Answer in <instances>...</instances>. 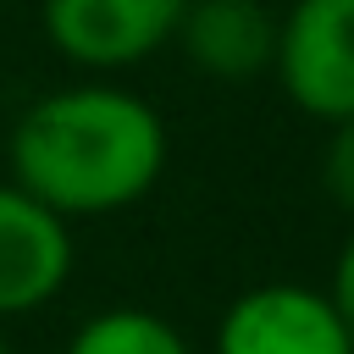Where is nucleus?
I'll list each match as a JSON object with an SVG mask.
<instances>
[{
    "label": "nucleus",
    "instance_id": "f03ea898",
    "mask_svg": "<svg viewBox=\"0 0 354 354\" xmlns=\"http://www.w3.org/2000/svg\"><path fill=\"white\" fill-rule=\"evenodd\" d=\"M271 77L310 122H354V0H293L277 11Z\"/></svg>",
    "mask_w": 354,
    "mask_h": 354
},
{
    "label": "nucleus",
    "instance_id": "7ed1b4c3",
    "mask_svg": "<svg viewBox=\"0 0 354 354\" xmlns=\"http://www.w3.org/2000/svg\"><path fill=\"white\" fill-rule=\"evenodd\" d=\"M188 0H39L50 50L94 77L149 61L177 39Z\"/></svg>",
    "mask_w": 354,
    "mask_h": 354
},
{
    "label": "nucleus",
    "instance_id": "f257e3e1",
    "mask_svg": "<svg viewBox=\"0 0 354 354\" xmlns=\"http://www.w3.org/2000/svg\"><path fill=\"white\" fill-rule=\"evenodd\" d=\"M160 111L111 77L61 83L22 105L6 138V166L22 194L50 205L61 221L133 210L166 171Z\"/></svg>",
    "mask_w": 354,
    "mask_h": 354
},
{
    "label": "nucleus",
    "instance_id": "0eeeda50",
    "mask_svg": "<svg viewBox=\"0 0 354 354\" xmlns=\"http://www.w3.org/2000/svg\"><path fill=\"white\" fill-rule=\"evenodd\" d=\"M66 354H194V343L144 304H111L72 326Z\"/></svg>",
    "mask_w": 354,
    "mask_h": 354
},
{
    "label": "nucleus",
    "instance_id": "39448f33",
    "mask_svg": "<svg viewBox=\"0 0 354 354\" xmlns=\"http://www.w3.org/2000/svg\"><path fill=\"white\" fill-rule=\"evenodd\" d=\"M72 221L0 177V321L44 310L72 277Z\"/></svg>",
    "mask_w": 354,
    "mask_h": 354
},
{
    "label": "nucleus",
    "instance_id": "6e6552de",
    "mask_svg": "<svg viewBox=\"0 0 354 354\" xmlns=\"http://www.w3.org/2000/svg\"><path fill=\"white\" fill-rule=\"evenodd\" d=\"M321 188H326V199L343 216H354V122L326 127V144H321Z\"/></svg>",
    "mask_w": 354,
    "mask_h": 354
},
{
    "label": "nucleus",
    "instance_id": "20e7f679",
    "mask_svg": "<svg viewBox=\"0 0 354 354\" xmlns=\"http://www.w3.org/2000/svg\"><path fill=\"white\" fill-rule=\"evenodd\" d=\"M210 354H354V337L326 288L277 277L243 288L221 310Z\"/></svg>",
    "mask_w": 354,
    "mask_h": 354
},
{
    "label": "nucleus",
    "instance_id": "1a4fd4ad",
    "mask_svg": "<svg viewBox=\"0 0 354 354\" xmlns=\"http://www.w3.org/2000/svg\"><path fill=\"white\" fill-rule=\"evenodd\" d=\"M326 293H332V304H337V315H343V326H348V337H354V232L343 238V249H337V260H332Z\"/></svg>",
    "mask_w": 354,
    "mask_h": 354
},
{
    "label": "nucleus",
    "instance_id": "423d86ee",
    "mask_svg": "<svg viewBox=\"0 0 354 354\" xmlns=\"http://www.w3.org/2000/svg\"><path fill=\"white\" fill-rule=\"evenodd\" d=\"M171 44L210 83H254L277 66V11L266 0H188Z\"/></svg>",
    "mask_w": 354,
    "mask_h": 354
},
{
    "label": "nucleus",
    "instance_id": "9d476101",
    "mask_svg": "<svg viewBox=\"0 0 354 354\" xmlns=\"http://www.w3.org/2000/svg\"><path fill=\"white\" fill-rule=\"evenodd\" d=\"M0 354H11V337H6V321H0Z\"/></svg>",
    "mask_w": 354,
    "mask_h": 354
}]
</instances>
